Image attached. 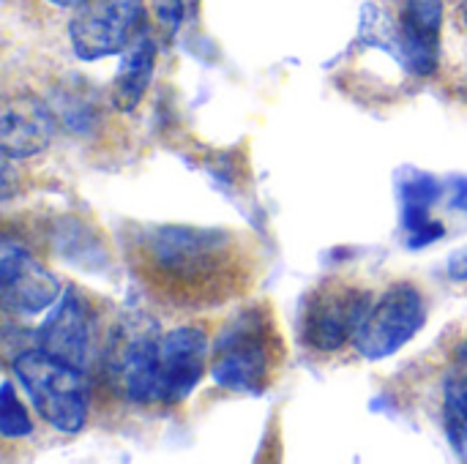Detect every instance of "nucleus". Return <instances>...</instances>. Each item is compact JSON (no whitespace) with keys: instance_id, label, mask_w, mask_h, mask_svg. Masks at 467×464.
<instances>
[{"instance_id":"1","label":"nucleus","mask_w":467,"mask_h":464,"mask_svg":"<svg viewBox=\"0 0 467 464\" xmlns=\"http://www.w3.org/2000/svg\"><path fill=\"white\" fill-rule=\"evenodd\" d=\"M126 263L142 290L167 309L200 312L252 293L257 246L235 230L145 224L126 235Z\"/></svg>"},{"instance_id":"2","label":"nucleus","mask_w":467,"mask_h":464,"mask_svg":"<svg viewBox=\"0 0 467 464\" xmlns=\"http://www.w3.org/2000/svg\"><path fill=\"white\" fill-rule=\"evenodd\" d=\"M287 361V339L268 301L238 309L213 339L211 375L216 386L238 394H265Z\"/></svg>"},{"instance_id":"3","label":"nucleus","mask_w":467,"mask_h":464,"mask_svg":"<svg viewBox=\"0 0 467 464\" xmlns=\"http://www.w3.org/2000/svg\"><path fill=\"white\" fill-rule=\"evenodd\" d=\"M441 0H397L391 14L367 5L361 36L364 41L391 52L410 74L432 77L441 52Z\"/></svg>"},{"instance_id":"4","label":"nucleus","mask_w":467,"mask_h":464,"mask_svg":"<svg viewBox=\"0 0 467 464\" xmlns=\"http://www.w3.org/2000/svg\"><path fill=\"white\" fill-rule=\"evenodd\" d=\"M14 377L22 383L36 413L57 432L77 435L88 421V375L41 347L16 353Z\"/></svg>"},{"instance_id":"5","label":"nucleus","mask_w":467,"mask_h":464,"mask_svg":"<svg viewBox=\"0 0 467 464\" xmlns=\"http://www.w3.org/2000/svg\"><path fill=\"white\" fill-rule=\"evenodd\" d=\"M372 309V293L345 276H326L301 306V342L315 356H334L356 336Z\"/></svg>"},{"instance_id":"6","label":"nucleus","mask_w":467,"mask_h":464,"mask_svg":"<svg viewBox=\"0 0 467 464\" xmlns=\"http://www.w3.org/2000/svg\"><path fill=\"white\" fill-rule=\"evenodd\" d=\"M109 328L101 304L93 295L68 287L52 317L38 328V347L88 375L99 361Z\"/></svg>"},{"instance_id":"7","label":"nucleus","mask_w":467,"mask_h":464,"mask_svg":"<svg viewBox=\"0 0 467 464\" xmlns=\"http://www.w3.org/2000/svg\"><path fill=\"white\" fill-rule=\"evenodd\" d=\"M427 323V298L419 284L397 282L391 284L369 309L358 336L356 350L367 361H383L400 353Z\"/></svg>"},{"instance_id":"8","label":"nucleus","mask_w":467,"mask_h":464,"mask_svg":"<svg viewBox=\"0 0 467 464\" xmlns=\"http://www.w3.org/2000/svg\"><path fill=\"white\" fill-rule=\"evenodd\" d=\"M148 27L142 0H82L68 25L71 46L82 60L126 52Z\"/></svg>"},{"instance_id":"9","label":"nucleus","mask_w":467,"mask_h":464,"mask_svg":"<svg viewBox=\"0 0 467 464\" xmlns=\"http://www.w3.org/2000/svg\"><path fill=\"white\" fill-rule=\"evenodd\" d=\"M211 353V339L202 325H181L161 336L159 353V405H181L202 380Z\"/></svg>"},{"instance_id":"10","label":"nucleus","mask_w":467,"mask_h":464,"mask_svg":"<svg viewBox=\"0 0 467 464\" xmlns=\"http://www.w3.org/2000/svg\"><path fill=\"white\" fill-rule=\"evenodd\" d=\"M0 282H3V309L16 317L38 314L47 306H52L60 295V282L11 241L3 243Z\"/></svg>"},{"instance_id":"11","label":"nucleus","mask_w":467,"mask_h":464,"mask_svg":"<svg viewBox=\"0 0 467 464\" xmlns=\"http://www.w3.org/2000/svg\"><path fill=\"white\" fill-rule=\"evenodd\" d=\"M55 131V115L30 90H14L3 98L0 142L5 159H27L41 153Z\"/></svg>"},{"instance_id":"12","label":"nucleus","mask_w":467,"mask_h":464,"mask_svg":"<svg viewBox=\"0 0 467 464\" xmlns=\"http://www.w3.org/2000/svg\"><path fill=\"white\" fill-rule=\"evenodd\" d=\"M443 194V183L416 167H405L397 175V197L402 205L405 243L410 249L430 246L443 238V224L432 219V208Z\"/></svg>"},{"instance_id":"13","label":"nucleus","mask_w":467,"mask_h":464,"mask_svg":"<svg viewBox=\"0 0 467 464\" xmlns=\"http://www.w3.org/2000/svg\"><path fill=\"white\" fill-rule=\"evenodd\" d=\"M153 66H156V44H153L150 30L145 27L134 38V44L123 52L120 68L115 74L112 93H109L115 109H120V112L137 109V104L142 101V96H145V90L150 85Z\"/></svg>"},{"instance_id":"14","label":"nucleus","mask_w":467,"mask_h":464,"mask_svg":"<svg viewBox=\"0 0 467 464\" xmlns=\"http://www.w3.org/2000/svg\"><path fill=\"white\" fill-rule=\"evenodd\" d=\"M443 427L451 449L467 462V339L454 350L443 380Z\"/></svg>"},{"instance_id":"15","label":"nucleus","mask_w":467,"mask_h":464,"mask_svg":"<svg viewBox=\"0 0 467 464\" xmlns=\"http://www.w3.org/2000/svg\"><path fill=\"white\" fill-rule=\"evenodd\" d=\"M0 432L3 438H27L33 432L30 416L22 407V402L16 399V391L11 383H3V394H0Z\"/></svg>"},{"instance_id":"16","label":"nucleus","mask_w":467,"mask_h":464,"mask_svg":"<svg viewBox=\"0 0 467 464\" xmlns=\"http://www.w3.org/2000/svg\"><path fill=\"white\" fill-rule=\"evenodd\" d=\"M181 14H183L181 0H156V16L167 27V33H172L181 25Z\"/></svg>"},{"instance_id":"17","label":"nucleus","mask_w":467,"mask_h":464,"mask_svg":"<svg viewBox=\"0 0 467 464\" xmlns=\"http://www.w3.org/2000/svg\"><path fill=\"white\" fill-rule=\"evenodd\" d=\"M449 276L454 282H467V249L457 252L451 260H449Z\"/></svg>"},{"instance_id":"18","label":"nucleus","mask_w":467,"mask_h":464,"mask_svg":"<svg viewBox=\"0 0 467 464\" xmlns=\"http://www.w3.org/2000/svg\"><path fill=\"white\" fill-rule=\"evenodd\" d=\"M451 205L467 211V178H451Z\"/></svg>"},{"instance_id":"19","label":"nucleus","mask_w":467,"mask_h":464,"mask_svg":"<svg viewBox=\"0 0 467 464\" xmlns=\"http://www.w3.org/2000/svg\"><path fill=\"white\" fill-rule=\"evenodd\" d=\"M49 3H55V5H63V8H66V5H79L82 0H49Z\"/></svg>"},{"instance_id":"20","label":"nucleus","mask_w":467,"mask_h":464,"mask_svg":"<svg viewBox=\"0 0 467 464\" xmlns=\"http://www.w3.org/2000/svg\"><path fill=\"white\" fill-rule=\"evenodd\" d=\"M462 19H465L467 25V0H462Z\"/></svg>"}]
</instances>
